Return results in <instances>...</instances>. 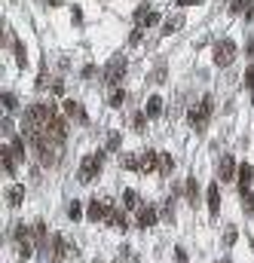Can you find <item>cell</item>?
Returning <instances> with one entry per match:
<instances>
[{"instance_id": "1", "label": "cell", "mask_w": 254, "mask_h": 263, "mask_svg": "<svg viewBox=\"0 0 254 263\" xmlns=\"http://www.w3.org/2000/svg\"><path fill=\"white\" fill-rule=\"evenodd\" d=\"M236 52H239V49H236L233 40H217V43H214V64H217V67H230V64L236 61Z\"/></svg>"}, {"instance_id": "2", "label": "cell", "mask_w": 254, "mask_h": 263, "mask_svg": "<svg viewBox=\"0 0 254 263\" xmlns=\"http://www.w3.org/2000/svg\"><path fill=\"white\" fill-rule=\"evenodd\" d=\"M101 162H104V153H89V156H83V165H80V184H89V181L101 171Z\"/></svg>"}, {"instance_id": "3", "label": "cell", "mask_w": 254, "mask_h": 263, "mask_svg": "<svg viewBox=\"0 0 254 263\" xmlns=\"http://www.w3.org/2000/svg\"><path fill=\"white\" fill-rule=\"evenodd\" d=\"M208 117H211V98H202V104H199L196 110H190V123H193L196 129H205Z\"/></svg>"}, {"instance_id": "4", "label": "cell", "mask_w": 254, "mask_h": 263, "mask_svg": "<svg viewBox=\"0 0 254 263\" xmlns=\"http://www.w3.org/2000/svg\"><path fill=\"white\" fill-rule=\"evenodd\" d=\"M123 73H126V58H111V64H107V70H104V80L111 86H117Z\"/></svg>"}, {"instance_id": "5", "label": "cell", "mask_w": 254, "mask_h": 263, "mask_svg": "<svg viewBox=\"0 0 254 263\" xmlns=\"http://www.w3.org/2000/svg\"><path fill=\"white\" fill-rule=\"evenodd\" d=\"M46 135H49V141L61 144V141L67 138V123H64V117H55V120L46 126Z\"/></svg>"}, {"instance_id": "6", "label": "cell", "mask_w": 254, "mask_h": 263, "mask_svg": "<svg viewBox=\"0 0 254 263\" xmlns=\"http://www.w3.org/2000/svg\"><path fill=\"white\" fill-rule=\"evenodd\" d=\"M61 107H64V117H67V120H77V123H86V120H89L80 101H70V98H67V101H64Z\"/></svg>"}, {"instance_id": "7", "label": "cell", "mask_w": 254, "mask_h": 263, "mask_svg": "<svg viewBox=\"0 0 254 263\" xmlns=\"http://www.w3.org/2000/svg\"><path fill=\"white\" fill-rule=\"evenodd\" d=\"M156 165H159V153H153V150H144L138 156V171H153Z\"/></svg>"}, {"instance_id": "8", "label": "cell", "mask_w": 254, "mask_h": 263, "mask_svg": "<svg viewBox=\"0 0 254 263\" xmlns=\"http://www.w3.org/2000/svg\"><path fill=\"white\" fill-rule=\"evenodd\" d=\"M251 178H254V168L245 162V165H239V171H236V181H239V193L245 196L248 193V187H251Z\"/></svg>"}, {"instance_id": "9", "label": "cell", "mask_w": 254, "mask_h": 263, "mask_svg": "<svg viewBox=\"0 0 254 263\" xmlns=\"http://www.w3.org/2000/svg\"><path fill=\"white\" fill-rule=\"evenodd\" d=\"M107 211H111V202H107V199H104V202H95V199H92V202H89V208H86L89 220H104V217H107Z\"/></svg>"}, {"instance_id": "10", "label": "cell", "mask_w": 254, "mask_h": 263, "mask_svg": "<svg viewBox=\"0 0 254 263\" xmlns=\"http://www.w3.org/2000/svg\"><path fill=\"white\" fill-rule=\"evenodd\" d=\"M153 223H156V211H153L150 205H144V208L138 211V227L147 230V227H153Z\"/></svg>"}, {"instance_id": "11", "label": "cell", "mask_w": 254, "mask_h": 263, "mask_svg": "<svg viewBox=\"0 0 254 263\" xmlns=\"http://www.w3.org/2000/svg\"><path fill=\"white\" fill-rule=\"evenodd\" d=\"M236 171H239L236 168V159L233 156H221V181H233Z\"/></svg>"}, {"instance_id": "12", "label": "cell", "mask_w": 254, "mask_h": 263, "mask_svg": "<svg viewBox=\"0 0 254 263\" xmlns=\"http://www.w3.org/2000/svg\"><path fill=\"white\" fill-rule=\"evenodd\" d=\"M205 199H208V211H211V214H217V208H221V190H217V184H211V187H208Z\"/></svg>"}, {"instance_id": "13", "label": "cell", "mask_w": 254, "mask_h": 263, "mask_svg": "<svg viewBox=\"0 0 254 263\" xmlns=\"http://www.w3.org/2000/svg\"><path fill=\"white\" fill-rule=\"evenodd\" d=\"M64 257H67V242L61 236H55V242H52V263H61Z\"/></svg>"}, {"instance_id": "14", "label": "cell", "mask_w": 254, "mask_h": 263, "mask_svg": "<svg viewBox=\"0 0 254 263\" xmlns=\"http://www.w3.org/2000/svg\"><path fill=\"white\" fill-rule=\"evenodd\" d=\"M7 202H10L13 208L25 202V187H22V184H16V187H10V190H7Z\"/></svg>"}, {"instance_id": "15", "label": "cell", "mask_w": 254, "mask_h": 263, "mask_svg": "<svg viewBox=\"0 0 254 263\" xmlns=\"http://www.w3.org/2000/svg\"><path fill=\"white\" fill-rule=\"evenodd\" d=\"M144 114H147V117H159V114H162V98L153 95V98L147 101V107H144Z\"/></svg>"}, {"instance_id": "16", "label": "cell", "mask_w": 254, "mask_h": 263, "mask_svg": "<svg viewBox=\"0 0 254 263\" xmlns=\"http://www.w3.org/2000/svg\"><path fill=\"white\" fill-rule=\"evenodd\" d=\"M16 153H13V147H7L4 150V168H7V174H16Z\"/></svg>"}, {"instance_id": "17", "label": "cell", "mask_w": 254, "mask_h": 263, "mask_svg": "<svg viewBox=\"0 0 254 263\" xmlns=\"http://www.w3.org/2000/svg\"><path fill=\"white\" fill-rule=\"evenodd\" d=\"M123 208H126V211H135V208H138V193H135V190H126V193H123Z\"/></svg>"}, {"instance_id": "18", "label": "cell", "mask_w": 254, "mask_h": 263, "mask_svg": "<svg viewBox=\"0 0 254 263\" xmlns=\"http://www.w3.org/2000/svg\"><path fill=\"white\" fill-rule=\"evenodd\" d=\"M162 174H172V168H175V159L168 156V153H159V165H156Z\"/></svg>"}, {"instance_id": "19", "label": "cell", "mask_w": 254, "mask_h": 263, "mask_svg": "<svg viewBox=\"0 0 254 263\" xmlns=\"http://www.w3.org/2000/svg\"><path fill=\"white\" fill-rule=\"evenodd\" d=\"M156 22H159V13H153V10H147V13H144V19H141L144 28H150V25H156Z\"/></svg>"}, {"instance_id": "20", "label": "cell", "mask_w": 254, "mask_h": 263, "mask_svg": "<svg viewBox=\"0 0 254 263\" xmlns=\"http://www.w3.org/2000/svg\"><path fill=\"white\" fill-rule=\"evenodd\" d=\"M181 25H184V16H175V19H168V22H165V34H172V31H178Z\"/></svg>"}, {"instance_id": "21", "label": "cell", "mask_w": 254, "mask_h": 263, "mask_svg": "<svg viewBox=\"0 0 254 263\" xmlns=\"http://www.w3.org/2000/svg\"><path fill=\"white\" fill-rule=\"evenodd\" d=\"M34 239H37V245H46V227H43V223L34 227Z\"/></svg>"}, {"instance_id": "22", "label": "cell", "mask_w": 254, "mask_h": 263, "mask_svg": "<svg viewBox=\"0 0 254 263\" xmlns=\"http://www.w3.org/2000/svg\"><path fill=\"white\" fill-rule=\"evenodd\" d=\"M19 257H22V260H31V257H34V248H31L28 242H19Z\"/></svg>"}, {"instance_id": "23", "label": "cell", "mask_w": 254, "mask_h": 263, "mask_svg": "<svg viewBox=\"0 0 254 263\" xmlns=\"http://www.w3.org/2000/svg\"><path fill=\"white\" fill-rule=\"evenodd\" d=\"M67 214H70V220H80V217H83V208H80V202H70Z\"/></svg>"}, {"instance_id": "24", "label": "cell", "mask_w": 254, "mask_h": 263, "mask_svg": "<svg viewBox=\"0 0 254 263\" xmlns=\"http://www.w3.org/2000/svg\"><path fill=\"white\" fill-rule=\"evenodd\" d=\"M16 61H19V67H28V58H25V46L22 43H16Z\"/></svg>"}, {"instance_id": "25", "label": "cell", "mask_w": 254, "mask_h": 263, "mask_svg": "<svg viewBox=\"0 0 254 263\" xmlns=\"http://www.w3.org/2000/svg\"><path fill=\"white\" fill-rule=\"evenodd\" d=\"M123 101H126V92H123V89H114V92H111V104H114V107H120Z\"/></svg>"}, {"instance_id": "26", "label": "cell", "mask_w": 254, "mask_h": 263, "mask_svg": "<svg viewBox=\"0 0 254 263\" xmlns=\"http://www.w3.org/2000/svg\"><path fill=\"white\" fill-rule=\"evenodd\" d=\"M120 141H123V138H120V132H114L111 138H107V150H120Z\"/></svg>"}, {"instance_id": "27", "label": "cell", "mask_w": 254, "mask_h": 263, "mask_svg": "<svg viewBox=\"0 0 254 263\" xmlns=\"http://www.w3.org/2000/svg\"><path fill=\"white\" fill-rule=\"evenodd\" d=\"M187 196H190V202H196V196H199V187H196L193 178H190V184H187Z\"/></svg>"}, {"instance_id": "28", "label": "cell", "mask_w": 254, "mask_h": 263, "mask_svg": "<svg viewBox=\"0 0 254 263\" xmlns=\"http://www.w3.org/2000/svg\"><path fill=\"white\" fill-rule=\"evenodd\" d=\"M4 107L7 110H16V95L13 92H4Z\"/></svg>"}, {"instance_id": "29", "label": "cell", "mask_w": 254, "mask_h": 263, "mask_svg": "<svg viewBox=\"0 0 254 263\" xmlns=\"http://www.w3.org/2000/svg\"><path fill=\"white\" fill-rule=\"evenodd\" d=\"M19 242H28V227H22V223H19V227H16V233H13Z\"/></svg>"}, {"instance_id": "30", "label": "cell", "mask_w": 254, "mask_h": 263, "mask_svg": "<svg viewBox=\"0 0 254 263\" xmlns=\"http://www.w3.org/2000/svg\"><path fill=\"white\" fill-rule=\"evenodd\" d=\"M236 239H239V233H236V230H233V227H230V230H227V233H224V245H233V242H236Z\"/></svg>"}, {"instance_id": "31", "label": "cell", "mask_w": 254, "mask_h": 263, "mask_svg": "<svg viewBox=\"0 0 254 263\" xmlns=\"http://www.w3.org/2000/svg\"><path fill=\"white\" fill-rule=\"evenodd\" d=\"M245 211L254 214V193H245Z\"/></svg>"}, {"instance_id": "32", "label": "cell", "mask_w": 254, "mask_h": 263, "mask_svg": "<svg viewBox=\"0 0 254 263\" xmlns=\"http://www.w3.org/2000/svg\"><path fill=\"white\" fill-rule=\"evenodd\" d=\"M175 260H178V263H187V254H184V248H175Z\"/></svg>"}, {"instance_id": "33", "label": "cell", "mask_w": 254, "mask_h": 263, "mask_svg": "<svg viewBox=\"0 0 254 263\" xmlns=\"http://www.w3.org/2000/svg\"><path fill=\"white\" fill-rule=\"evenodd\" d=\"M245 86L254 89V67H248V73H245Z\"/></svg>"}, {"instance_id": "34", "label": "cell", "mask_w": 254, "mask_h": 263, "mask_svg": "<svg viewBox=\"0 0 254 263\" xmlns=\"http://www.w3.org/2000/svg\"><path fill=\"white\" fill-rule=\"evenodd\" d=\"M83 77H86V80L95 77V64H86V67H83Z\"/></svg>"}, {"instance_id": "35", "label": "cell", "mask_w": 254, "mask_h": 263, "mask_svg": "<svg viewBox=\"0 0 254 263\" xmlns=\"http://www.w3.org/2000/svg\"><path fill=\"white\" fill-rule=\"evenodd\" d=\"M138 40H141V28H135V31H132V37H129V43H138Z\"/></svg>"}, {"instance_id": "36", "label": "cell", "mask_w": 254, "mask_h": 263, "mask_svg": "<svg viewBox=\"0 0 254 263\" xmlns=\"http://www.w3.org/2000/svg\"><path fill=\"white\" fill-rule=\"evenodd\" d=\"M144 123H147V114H138V117H135V126H138V129H141V126H144Z\"/></svg>"}, {"instance_id": "37", "label": "cell", "mask_w": 254, "mask_h": 263, "mask_svg": "<svg viewBox=\"0 0 254 263\" xmlns=\"http://www.w3.org/2000/svg\"><path fill=\"white\" fill-rule=\"evenodd\" d=\"M193 4H202V0H178V7H193Z\"/></svg>"}, {"instance_id": "38", "label": "cell", "mask_w": 254, "mask_h": 263, "mask_svg": "<svg viewBox=\"0 0 254 263\" xmlns=\"http://www.w3.org/2000/svg\"><path fill=\"white\" fill-rule=\"evenodd\" d=\"M49 4H52V7H61V4H64V0H49Z\"/></svg>"}, {"instance_id": "39", "label": "cell", "mask_w": 254, "mask_h": 263, "mask_svg": "<svg viewBox=\"0 0 254 263\" xmlns=\"http://www.w3.org/2000/svg\"><path fill=\"white\" fill-rule=\"evenodd\" d=\"M224 263H230V260H224Z\"/></svg>"}]
</instances>
